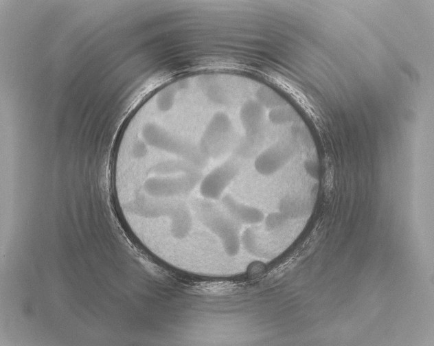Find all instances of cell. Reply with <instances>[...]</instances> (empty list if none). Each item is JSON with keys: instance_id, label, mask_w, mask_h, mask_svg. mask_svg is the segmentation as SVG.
I'll use <instances>...</instances> for the list:
<instances>
[{"instance_id": "277c9868", "label": "cell", "mask_w": 434, "mask_h": 346, "mask_svg": "<svg viewBox=\"0 0 434 346\" xmlns=\"http://www.w3.org/2000/svg\"><path fill=\"white\" fill-rule=\"evenodd\" d=\"M201 171L170 176H146L135 192L157 198H172L190 194L203 178Z\"/></svg>"}, {"instance_id": "ba28073f", "label": "cell", "mask_w": 434, "mask_h": 346, "mask_svg": "<svg viewBox=\"0 0 434 346\" xmlns=\"http://www.w3.org/2000/svg\"><path fill=\"white\" fill-rule=\"evenodd\" d=\"M196 171H201V170L187 161L178 158L153 163L146 168L145 173L146 176H170Z\"/></svg>"}, {"instance_id": "8992f818", "label": "cell", "mask_w": 434, "mask_h": 346, "mask_svg": "<svg viewBox=\"0 0 434 346\" xmlns=\"http://www.w3.org/2000/svg\"><path fill=\"white\" fill-rule=\"evenodd\" d=\"M241 165L235 157L229 159L203 176L199 190L207 200L220 198L226 188L240 174Z\"/></svg>"}, {"instance_id": "5b68a950", "label": "cell", "mask_w": 434, "mask_h": 346, "mask_svg": "<svg viewBox=\"0 0 434 346\" xmlns=\"http://www.w3.org/2000/svg\"><path fill=\"white\" fill-rule=\"evenodd\" d=\"M234 135L229 117L224 112H216L205 128L198 146L208 159H218L229 150Z\"/></svg>"}, {"instance_id": "3957f363", "label": "cell", "mask_w": 434, "mask_h": 346, "mask_svg": "<svg viewBox=\"0 0 434 346\" xmlns=\"http://www.w3.org/2000/svg\"><path fill=\"white\" fill-rule=\"evenodd\" d=\"M194 207L198 219L218 238L227 254L236 255L240 244L238 222L209 200H196Z\"/></svg>"}, {"instance_id": "6da1fadb", "label": "cell", "mask_w": 434, "mask_h": 346, "mask_svg": "<svg viewBox=\"0 0 434 346\" xmlns=\"http://www.w3.org/2000/svg\"><path fill=\"white\" fill-rule=\"evenodd\" d=\"M122 207L128 214L141 218H167L170 220V232L176 239L185 238L191 231L192 214L181 200L152 198L135 192L122 203Z\"/></svg>"}, {"instance_id": "7a4b0ae2", "label": "cell", "mask_w": 434, "mask_h": 346, "mask_svg": "<svg viewBox=\"0 0 434 346\" xmlns=\"http://www.w3.org/2000/svg\"><path fill=\"white\" fill-rule=\"evenodd\" d=\"M139 136L136 139L148 148L168 152L202 170L209 159L201 152L198 145L168 131L155 122L142 123Z\"/></svg>"}, {"instance_id": "52a82bcc", "label": "cell", "mask_w": 434, "mask_h": 346, "mask_svg": "<svg viewBox=\"0 0 434 346\" xmlns=\"http://www.w3.org/2000/svg\"><path fill=\"white\" fill-rule=\"evenodd\" d=\"M221 202L225 211L238 223L253 224L264 219L260 209L239 202L231 194L223 196Z\"/></svg>"}]
</instances>
